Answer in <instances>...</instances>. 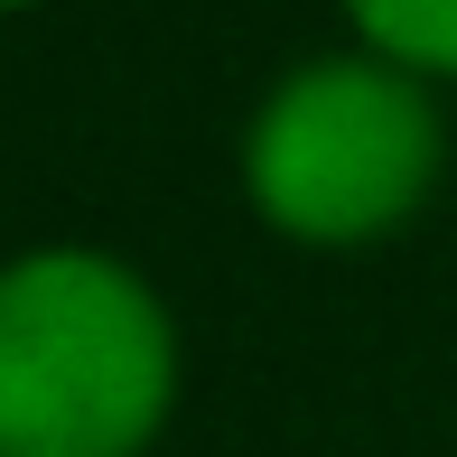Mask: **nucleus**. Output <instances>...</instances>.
Listing matches in <instances>:
<instances>
[{
	"label": "nucleus",
	"instance_id": "1",
	"mask_svg": "<svg viewBox=\"0 0 457 457\" xmlns=\"http://www.w3.org/2000/svg\"><path fill=\"white\" fill-rule=\"evenodd\" d=\"M178 392V337L150 280L103 253L0 271V457H140Z\"/></svg>",
	"mask_w": 457,
	"mask_h": 457
},
{
	"label": "nucleus",
	"instance_id": "2",
	"mask_svg": "<svg viewBox=\"0 0 457 457\" xmlns=\"http://www.w3.org/2000/svg\"><path fill=\"white\" fill-rule=\"evenodd\" d=\"M243 178L289 243H373L439 178V112L392 56H327L262 103Z\"/></svg>",
	"mask_w": 457,
	"mask_h": 457
},
{
	"label": "nucleus",
	"instance_id": "3",
	"mask_svg": "<svg viewBox=\"0 0 457 457\" xmlns=\"http://www.w3.org/2000/svg\"><path fill=\"white\" fill-rule=\"evenodd\" d=\"M373 56L411 75H457V0H345Z\"/></svg>",
	"mask_w": 457,
	"mask_h": 457
},
{
	"label": "nucleus",
	"instance_id": "4",
	"mask_svg": "<svg viewBox=\"0 0 457 457\" xmlns=\"http://www.w3.org/2000/svg\"><path fill=\"white\" fill-rule=\"evenodd\" d=\"M0 10H19V0H0Z\"/></svg>",
	"mask_w": 457,
	"mask_h": 457
}]
</instances>
